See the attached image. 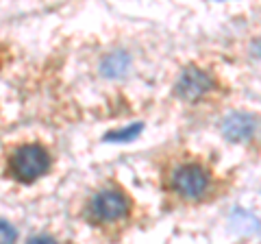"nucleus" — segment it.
Segmentation results:
<instances>
[{"label":"nucleus","mask_w":261,"mask_h":244,"mask_svg":"<svg viewBox=\"0 0 261 244\" xmlns=\"http://www.w3.org/2000/svg\"><path fill=\"white\" fill-rule=\"evenodd\" d=\"M211 173L200 161H181L170 168L168 188L185 201H200L211 190Z\"/></svg>","instance_id":"obj_1"},{"label":"nucleus","mask_w":261,"mask_h":244,"mask_svg":"<svg viewBox=\"0 0 261 244\" xmlns=\"http://www.w3.org/2000/svg\"><path fill=\"white\" fill-rule=\"evenodd\" d=\"M130 214V201L116 185L100 188L89 197L85 205V216L94 225H113Z\"/></svg>","instance_id":"obj_2"},{"label":"nucleus","mask_w":261,"mask_h":244,"mask_svg":"<svg viewBox=\"0 0 261 244\" xmlns=\"http://www.w3.org/2000/svg\"><path fill=\"white\" fill-rule=\"evenodd\" d=\"M7 170L15 181L33 183L50 170V155L42 144H20L7 159Z\"/></svg>","instance_id":"obj_3"},{"label":"nucleus","mask_w":261,"mask_h":244,"mask_svg":"<svg viewBox=\"0 0 261 244\" xmlns=\"http://www.w3.org/2000/svg\"><path fill=\"white\" fill-rule=\"evenodd\" d=\"M214 87H216V81L209 72H205L202 68L190 66L178 75L176 83H174V94L181 101L194 103V101L202 99V96H207L209 92H214Z\"/></svg>","instance_id":"obj_4"},{"label":"nucleus","mask_w":261,"mask_h":244,"mask_svg":"<svg viewBox=\"0 0 261 244\" xmlns=\"http://www.w3.org/2000/svg\"><path fill=\"white\" fill-rule=\"evenodd\" d=\"M259 120L250 113H244V111H238V113H231L222 120V133L226 140L231 142H250L255 140V135L259 133Z\"/></svg>","instance_id":"obj_5"},{"label":"nucleus","mask_w":261,"mask_h":244,"mask_svg":"<svg viewBox=\"0 0 261 244\" xmlns=\"http://www.w3.org/2000/svg\"><path fill=\"white\" fill-rule=\"evenodd\" d=\"M126 63H128V57L124 53H116V55H109L107 59L102 63V72L107 77H113V75H122L126 70Z\"/></svg>","instance_id":"obj_6"},{"label":"nucleus","mask_w":261,"mask_h":244,"mask_svg":"<svg viewBox=\"0 0 261 244\" xmlns=\"http://www.w3.org/2000/svg\"><path fill=\"white\" fill-rule=\"evenodd\" d=\"M27 244H59L53 235H46V233H39V235H33V238L27 240Z\"/></svg>","instance_id":"obj_7"},{"label":"nucleus","mask_w":261,"mask_h":244,"mask_svg":"<svg viewBox=\"0 0 261 244\" xmlns=\"http://www.w3.org/2000/svg\"><path fill=\"white\" fill-rule=\"evenodd\" d=\"M15 240V231H13V227L9 223H3V244H13Z\"/></svg>","instance_id":"obj_8"}]
</instances>
